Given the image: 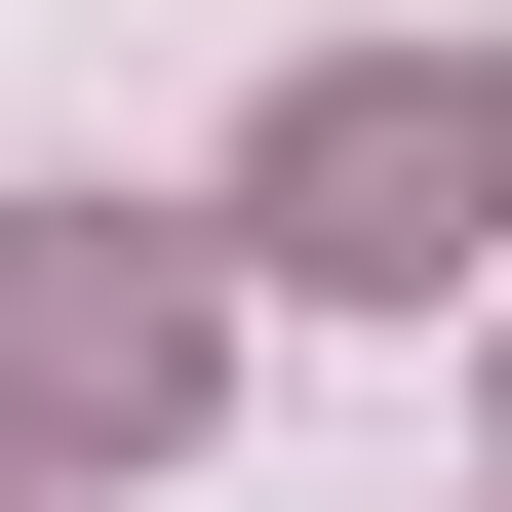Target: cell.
I'll return each mask as SVG.
<instances>
[{
  "mask_svg": "<svg viewBox=\"0 0 512 512\" xmlns=\"http://www.w3.org/2000/svg\"><path fill=\"white\" fill-rule=\"evenodd\" d=\"M197 355H237V316H197V237H79V197L0 237V473H119V434H197Z\"/></svg>",
  "mask_w": 512,
  "mask_h": 512,
  "instance_id": "2",
  "label": "cell"
},
{
  "mask_svg": "<svg viewBox=\"0 0 512 512\" xmlns=\"http://www.w3.org/2000/svg\"><path fill=\"white\" fill-rule=\"evenodd\" d=\"M237 237H276V276H355V316H434V276H512V40H355V79H276Z\"/></svg>",
  "mask_w": 512,
  "mask_h": 512,
  "instance_id": "1",
  "label": "cell"
}]
</instances>
